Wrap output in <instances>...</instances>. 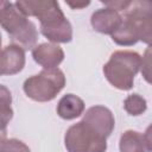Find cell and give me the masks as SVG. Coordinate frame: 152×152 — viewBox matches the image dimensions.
Returning <instances> with one entry per match:
<instances>
[{
	"label": "cell",
	"mask_w": 152,
	"mask_h": 152,
	"mask_svg": "<svg viewBox=\"0 0 152 152\" xmlns=\"http://www.w3.org/2000/svg\"><path fill=\"white\" fill-rule=\"evenodd\" d=\"M150 56H151V49L147 48V50L145 51V55L141 58V64H140L141 74H142V76L145 77V80L147 82H151V80H150V65H151Z\"/></svg>",
	"instance_id": "2e32d148"
},
{
	"label": "cell",
	"mask_w": 152,
	"mask_h": 152,
	"mask_svg": "<svg viewBox=\"0 0 152 152\" xmlns=\"http://www.w3.org/2000/svg\"><path fill=\"white\" fill-rule=\"evenodd\" d=\"M0 26L10 34L13 44L21 49H33L38 40L36 25L13 2L0 1Z\"/></svg>",
	"instance_id": "7a4b0ae2"
},
{
	"label": "cell",
	"mask_w": 152,
	"mask_h": 152,
	"mask_svg": "<svg viewBox=\"0 0 152 152\" xmlns=\"http://www.w3.org/2000/svg\"><path fill=\"white\" fill-rule=\"evenodd\" d=\"M32 57L44 69H55L64 59V51L53 43H43L32 49Z\"/></svg>",
	"instance_id": "ba28073f"
},
{
	"label": "cell",
	"mask_w": 152,
	"mask_h": 152,
	"mask_svg": "<svg viewBox=\"0 0 152 152\" xmlns=\"http://www.w3.org/2000/svg\"><path fill=\"white\" fill-rule=\"evenodd\" d=\"M17 8L26 17H37L40 23V32L53 44L69 43L72 39V27L62 12L59 4L51 0L17 1Z\"/></svg>",
	"instance_id": "6da1fadb"
},
{
	"label": "cell",
	"mask_w": 152,
	"mask_h": 152,
	"mask_svg": "<svg viewBox=\"0 0 152 152\" xmlns=\"http://www.w3.org/2000/svg\"><path fill=\"white\" fill-rule=\"evenodd\" d=\"M82 121L106 139L110 135L115 126L113 113L104 106H93L88 108Z\"/></svg>",
	"instance_id": "8992f818"
},
{
	"label": "cell",
	"mask_w": 152,
	"mask_h": 152,
	"mask_svg": "<svg viewBox=\"0 0 152 152\" xmlns=\"http://www.w3.org/2000/svg\"><path fill=\"white\" fill-rule=\"evenodd\" d=\"M121 21H122V15L120 14V12L109 7H104L95 11L90 18L93 28L104 34H112L120 26Z\"/></svg>",
	"instance_id": "9c48e42d"
},
{
	"label": "cell",
	"mask_w": 152,
	"mask_h": 152,
	"mask_svg": "<svg viewBox=\"0 0 152 152\" xmlns=\"http://www.w3.org/2000/svg\"><path fill=\"white\" fill-rule=\"evenodd\" d=\"M6 139V131H0V144Z\"/></svg>",
	"instance_id": "ac0fdd59"
},
{
	"label": "cell",
	"mask_w": 152,
	"mask_h": 152,
	"mask_svg": "<svg viewBox=\"0 0 152 152\" xmlns=\"http://www.w3.org/2000/svg\"><path fill=\"white\" fill-rule=\"evenodd\" d=\"M64 144L68 152H106L107 150V139L82 120L68 128Z\"/></svg>",
	"instance_id": "5b68a950"
},
{
	"label": "cell",
	"mask_w": 152,
	"mask_h": 152,
	"mask_svg": "<svg viewBox=\"0 0 152 152\" xmlns=\"http://www.w3.org/2000/svg\"><path fill=\"white\" fill-rule=\"evenodd\" d=\"M65 86V76L58 68L43 69L39 74L25 80L23 89L25 94L38 102L53 100Z\"/></svg>",
	"instance_id": "277c9868"
},
{
	"label": "cell",
	"mask_w": 152,
	"mask_h": 152,
	"mask_svg": "<svg viewBox=\"0 0 152 152\" xmlns=\"http://www.w3.org/2000/svg\"><path fill=\"white\" fill-rule=\"evenodd\" d=\"M25 66V50L11 44L0 50V75H15Z\"/></svg>",
	"instance_id": "52a82bcc"
},
{
	"label": "cell",
	"mask_w": 152,
	"mask_h": 152,
	"mask_svg": "<svg viewBox=\"0 0 152 152\" xmlns=\"http://www.w3.org/2000/svg\"><path fill=\"white\" fill-rule=\"evenodd\" d=\"M84 107L86 104L81 97L74 94H66L58 101L57 114L64 120H72L83 114Z\"/></svg>",
	"instance_id": "8fae6325"
},
{
	"label": "cell",
	"mask_w": 152,
	"mask_h": 152,
	"mask_svg": "<svg viewBox=\"0 0 152 152\" xmlns=\"http://www.w3.org/2000/svg\"><path fill=\"white\" fill-rule=\"evenodd\" d=\"M124 108H125V110L129 115L137 116V115L142 114L146 110L147 102L139 94H131V95H128L125 99V101H124Z\"/></svg>",
	"instance_id": "5bb4252c"
},
{
	"label": "cell",
	"mask_w": 152,
	"mask_h": 152,
	"mask_svg": "<svg viewBox=\"0 0 152 152\" xmlns=\"http://www.w3.org/2000/svg\"><path fill=\"white\" fill-rule=\"evenodd\" d=\"M0 152H31L30 147L18 139H5L0 144Z\"/></svg>",
	"instance_id": "9a60e30c"
},
{
	"label": "cell",
	"mask_w": 152,
	"mask_h": 152,
	"mask_svg": "<svg viewBox=\"0 0 152 152\" xmlns=\"http://www.w3.org/2000/svg\"><path fill=\"white\" fill-rule=\"evenodd\" d=\"M110 36L112 39L118 45H122V46H131L140 40V33L138 28L132 21H129L126 18H122L120 26Z\"/></svg>",
	"instance_id": "7c38bea8"
},
{
	"label": "cell",
	"mask_w": 152,
	"mask_h": 152,
	"mask_svg": "<svg viewBox=\"0 0 152 152\" xmlns=\"http://www.w3.org/2000/svg\"><path fill=\"white\" fill-rule=\"evenodd\" d=\"M89 4H90L89 1H87V2H70V1H68V2H66V5H68V6H70L72 10H77V8L87 7Z\"/></svg>",
	"instance_id": "e0dca14e"
},
{
	"label": "cell",
	"mask_w": 152,
	"mask_h": 152,
	"mask_svg": "<svg viewBox=\"0 0 152 152\" xmlns=\"http://www.w3.org/2000/svg\"><path fill=\"white\" fill-rule=\"evenodd\" d=\"M140 64L141 56L138 52L129 50L115 51L103 65V74L113 87L120 90H129L133 87L135 75L140 70Z\"/></svg>",
	"instance_id": "3957f363"
},
{
	"label": "cell",
	"mask_w": 152,
	"mask_h": 152,
	"mask_svg": "<svg viewBox=\"0 0 152 152\" xmlns=\"http://www.w3.org/2000/svg\"><path fill=\"white\" fill-rule=\"evenodd\" d=\"M1 43H2V40H1V34H0V48H1Z\"/></svg>",
	"instance_id": "d6986e66"
},
{
	"label": "cell",
	"mask_w": 152,
	"mask_h": 152,
	"mask_svg": "<svg viewBox=\"0 0 152 152\" xmlns=\"http://www.w3.org/2000/svg\"><path fill=\"white\" fill-rule=\"evenodd\" d=\"M12 94L10 89L0 84V131H6L7 125L13 118Z\"/></svg>",
	"instance_id": "4fadbf2b"
},
{
	"label": "cell",
	"mask_w": 152,
	"mask_h": 152,
	"mask_svg": "<svg viewBox=\"0 0 152 152\" xmlns=\"http://www.w3.org/2000/svg\"><path fill=\"white\" fill-rule=\"evenodd\" d=\"M120 152H151L150 127L146 133L128 129L124 132L119 141Z\"/></svg>",
	"instance_id": "30bf717a"
}]
</instances>
